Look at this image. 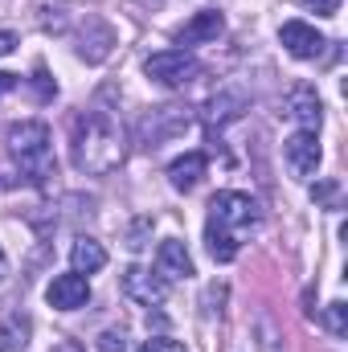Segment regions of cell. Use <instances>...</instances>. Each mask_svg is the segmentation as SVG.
Listing matches in <instances>:
<instances>
[{
  "instance_id": "1",
  "label": "cell",
  "mask_w": 348,
  "mask_h": 352,
  "mask_svg": "<svg viewBox=\"0 0 348 352\" xmlns=\"http://www.w3.org/2000/svg\"><path fill=\"white\" fill-rule=\"evenodd\" d=\"M123 152H127L123 148V127L115 123V115L90 107L74 119V127H70V160H74L78 173L87 176L115 173L123 164Z\"/></svg>"
},
{
  "instance_id": "2",
  "label": "cell",
  "mask_w": 348,
  "mask_h": 352,
  "mask_svg": "<svg viewBox=\"0 0 348 352\" xmlns=\"http://www.w3.org/2000/svg\"><path fill=\"white\" fill-rule=\"evenodd\" d=\"M254 226H259V205H254V197L234 192V188L217 192V197L209 201V221H205V242H209L213 263H234L242 234L254 230Z\"/></svg>"
},
{
  "instance_id": "3",
  "label": "cell",
  "mask_w": 348,
  "mask_h": 352,
  "mask_svg": "<svg viewBox=\"0 0 348 352\" xmlns=\"http://www.w3.org/2000/svg\"><path fill=\"white\" fill-rule=\"evenodd\" d=\"M4 152L12 156L17 173L33 184H45L54 176V144H50V127L37 119H21L4 131Z\"/></svg>"
},
{
  "instance_id": "4",
  "label": "cell",
  "mask_w": 348,
  "mask_h": 352,
  "mask_svg": "<svg viewBox=\"0 0 348 352\" xmlns=\"http://www.w3.org/2000/svg\"><path fill=\"white\" fill-rule=\"evenodd\" d=\"M119 287H123V295H127L131 303H140V307H160V303L168 299L164 274H152V270H144V266H127L123 278H119Z\"/></svg>"
},
{
  "instance_id": "5",
  "label": "cell",
  "mask_w": 348,
  "mask_h": 352,
  "mask_svg": "<svg viewBox=\"0 0 348 352\" xmlns=\"http://www.w3.org/2000/svg\"><path fill=\"white\" fill-rule=\"evenodd\" d=\"M193 70H197V66H193V58H188L184 50H164V54H152V58L144 62V74H148L152 82H164V87L188 82Z\"/></svg>"
},
{
  "instance_id": "6",
  "label": "cell",
  "mask_w": 348,
  "mask_h": 352,
  "mask_svg": "<svg viewBox=\"0 0 348 352\" xmlns=\"http://www.w3.org/2000/svg\"><path fill=\"white\" fill-rule=\"evenodd\" d=\"M45 299H50V307H58V311H78V307H87L90 303L87 274H78V270L58 274V278L45 287Z\"/></svg>"
},
{
  "instance_id": "7",
  "label": "cell",
  "mask_w": 348,
  "mask_h": 352,
  "mask_svg": "<svg viewBox=\"0 0 348 352\" xmlns=\"http://www.w3.org/2000/svg\"><path fill=\"white\" fill-rule=\"evenodd\" d=\"M279 41H283V50H287L291 58H299V62L320 58L324 45H328V41L316 33V25H307V21H287V25L279 29Z\"/></svg>"
},
{
  "instance_id": "8",
  "label": "cell",
  "mask_w": 348,
  "mask_h": 352,
  "mask_svg": "<svg viewBox=\"0 0 348 352\" xmlns=\"http://www.w3.org/2000/svg\"><path fill=\"white\" fill-rule=\"evenodd\" d=\"M283 152H287V168L295 176H316V168H320V140H316V131H295L287 144H283Z\"/></svg>"
},
{
  "instance_id": "9",
  "label": "cell",
  "mask_w": 348,
  "mask_h": 352,
  "mask_svg": "<svg viewBox=\"0 0 348 352\" xmlns=\"http://www.w3.org/2000/svg\"><path fill=\"white\" fill-rule=\"evenodd\" d=\"M188 127V111H180V107H156L144 123H140V131H144V144L148 148H156V144H164V140H173Z\"/></svg>"
},
{
  "instance_id": "10",
  "label": "cell",
  "mask_w": 348,
  "mask_h": 352,
  "mask_svg": "<svg viewBox=\"0 0 348 352\" xmlns=\"http://www.w3.org/2000/svg\"><path fill=\"white\" fill-rule=\"evenodd\" d=\"M287 115L299 123V131H320L324 111H320L316 90H312V87H295V90H291V94H287Z\"/></svg>"
},
{
  "instance_id": "11",
  "label": "cell",
  "mask_w": 348,
  "mask_h": 352,
  "mask_svg": "<svg viewBox=\"0 0 348 352\" xmlns=\"http://www.w3.org/2000/svg\"><path fill=\"white\" fill-rule=\"evenodd\" d=\"M221 29H226L221 12H217V8H205V12H197V16L176 33V41H180V45H205V41H217Z\"/></svg>"
},
{
  "instance_id": "12",
  "label": "cell",
  "mask_w": 348,
  "mask_h": 352,
  "mask_svg": "<svg viewBox=\"0 0 348 352\" xmlns=\"http://www.w3.org/2000/svg\"><path fill=\"white\" fill-rule=\"evenodd\" d=\"M205 168H209V156L205 152H184V156H176L173 164H168V180H173L176 192H188V188L201 184Z\"/></svg>"
},
{
  "instance_id": "13",
  "label": "cell",
  "mask_w": 348,
  "mask_h": 352,
  "mask_svg": "<svg viewBox=\"0 0 348 352\" xmlns=\"http://www.w3.org/2000/svg\"><path fill=\"white\" fill-rule=\"evenodd\" d=\"M156 274H164V278H188L193 274V258H188V250H184V242H160V250H156Z\"/></svg>"
},
{
  "instance_id": "14",
  "label": "cell",
  "mask_w": 348,
  "mask_h": 352,
  "mask_svg": "<svg viewBox=\"0 0 348 352\" xmlns=\"http://www.w3.org/2000/svg\"><path fill=\"white\" fill-rule=\"evenodd\" d=\"M29 332H33V320H29L25 311L4 316V324H0V352H25Z\"/></svg>"
},
{
  "instance_id": "15",
  "label": "cell",
  "mask_w": 348,
  "mask_h": 352,
  "mask_svg": "<svg viewBox=\"0 0 348 352\" xmlns=\"http://www.w3.org/2000/svg\"><path fill=\"white\" fill-rule=\"evenodd\" d=\"M70 263L78 274H94V270H102L107 266V250L94 242V238H78L74 242V250H70Z\"/></svg>"
},
{
  "instance_id": "16",
  "label": "cell",
  "mask_w": 348,
  "mask_h": 352,
  "mask_svg": "<svg viewBox=\"0 0 348 352\" xmlns=\"http://www.w3.org/2000/svg\"><path fill=\"white\" fill-rule=\"evenodd\" d=\"M324 324H328V332H332V336H345V332H348V307L340 303V299L324 307Z\"/></svg>"
},
{
  "instance_id": "17",
  "label": "cell",
  "mask_w": 348,
  "mask_h": 352,
  "mask_svg": "<svg viewBox=\"0 0 348 352\" xmlns=\"http://www.w3.org/2000/svg\"><path fill=\"white\" fill-rule=\"evenodd\" d=\"M33 90H37V98H41V102H50V98L58 94V87H54V78L45 74V66H37V74H33Z\"/></svg>"
},
{
  "instance_id": "18",
  "label": "cell",
  "mask_w": 348,
  "mask_h": 352,
  "mask_svg": "<svg viewBox=\"0 0 348 352\" xmlns=\"http://www.w3.org/2000/svg\"><path fill=\"white\" fill-rule=\"evenodd\" d=\"M140 352H184L180 340H168V336H152V340H144Z\"/></svg>"
},
{
  "instance_id": "19",
  "label": "cell",
  "mask_w": 348,
  "mask_h": 352,
  "mask_svg": "<svg viewBox=\"0 0 348 352\" xmlns=\"http://www.w3.org/2000/svg\"><path fill=\"white\" fill-rule=\"evenodd\" d=\"M98 352H127L123 332H102V336H98Z\"/></svg>"
},
{
  "instance_id": "20",
  "label": "cell",
  "mask_w": 348,
  "mask_h": 352,
  "mask_svg": "<svg viewBox=\"0 0 348 352\" xmlns=\"http://www.w3.org/2000/svg\"><path fill=\"white\" fill-rule=\"evenodd\" d=\"M303 8H312V12H320V16H336V8H340V0H299Z\"/></svg>"
},
{
  "instance_id": "21",
  "label": "cell",
  "mask_w": 348,
  "mask_h": 352,
  "mask_svg": "<svg viewBox=\"0 0 348 352\" xmlns=\"http://www.w3.org/2000/svg\"><path fill=\"white\" fill-rule=\"evenodd\" d=\"M144 230H152V221H148V217H144V221L127 234V246H131V250H144V246H148V242H144Z\"/></svg>"
},
{
  "instance_id": "22",
  "label": "cell",
  "mask_w": 348,
  "mask_h": 352,
  "mask_svg": "<svg viewBox=\"0 0 348 352\" xmlns=\"http://www.w3.org/2000/svg\"><path fill=\"white\" fill-rule=\"evenodd\" d=\"M17 50V33L12 29H0V58H8Z\"/></svg>"
},
{
  "instance_id": "23",
  "label": "cell",
  "mask_w": 348,
  "mask_h": 352,
  "mask_svg": "<svg viewBox=\"0 0 348 352\" xmlns=\"http://www.w3.org/2000/svg\"><path fill=\"white\" fill-rule=\"evenodd\" d=\"M12 87H17V74H4V70H0V94H8Z\"/></svg>"
},
{
  "instance_id": "24",
  "label": "cell",
  "mask_w": 348,
  "mask_h": 352,
  "mask_svg": "<svg viewBox=\"0 0 348 352\" xmlns=\"http://www.w3.org/2000/svg\"><path fill=\"white\" fill-rule=\"evenodd\" d=\"M4 274H8V258H4V250H0V283H4Z\"/></svg>"
}]
</instances>
